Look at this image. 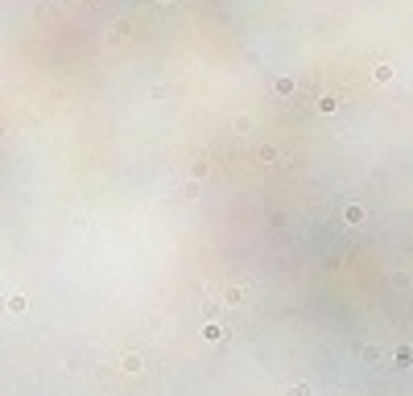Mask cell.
I'll return each mask as SVG.
<instances>
[{
	"instance_id": "cell-1",
	"label": "cell",
	"mask_w": 413,
	"mask_h": 396,
	"mask_svg": "<svg viewBox=\"0 0 413 396\" xmlns=\"http://www.w3.org/2000/svg\"><path fill=\"white\" fill-rule=\"evenodd\" d=\"M343 219H347V223H360V219H364V206H355V202H351L347 211H343Z\"/></svg>"
},
{
	"instance_id": "cell-2",
	"label": "cell",
	"mask_w": 413,
	"mask_h": 396,
	"mask_svg": "<svg viewBox=\"0 0 413 396\" xmlns=\"http://www.w3.org/2000/svg\"><path fill=\"white\" fill-rule=\"evenodd\" d=\"M310 388H306V384H297V388H289V396H306Z\"/></svg>"
},
{
	"instance_id": "cell-3",
	"label": "cell",
	"mask_w": 413,
	"mask_h": 396,
	"mask_svg": "<svg viewBox=\"0 0 413 396\" xmlns=\"http://www.w3.org/2000/svg\"><path fill=\"white\" fill-rule=\"evenodd\" d=\"M162 4H165V0H162Z\"/></svg>"
}]
</instances>
